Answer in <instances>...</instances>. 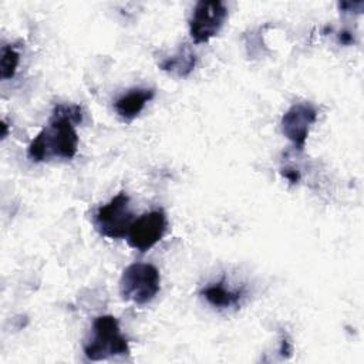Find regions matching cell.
Wrapping results in <instances>:
<instances>
[{
    "label": "cell",
    "instance_id": "cell-5",
    "mask_svg": "<svg viewBox=\"0 0 364 364\" xmlns=\"http://www.w3.org/2000/svg\"><path fill=\"white\" fill-rule=\"evenodd\" d=\"M228 9L220 0H200L195 4L189 18V33L195 44L208 43L222 28Z\"/></svg>",
    "mask_w": 364,
    "mask_h": 364
},
{
    "label": "cell",
    "instance_id": "cell-10",
    "mask_svg": "<svg viewBox=\"0 0 364 364\" xmlns=\"http://www.w3.org/2000/svg\"><path fill=\"white\" fill-rule=\"evenodd\" d=\"M200 294L215 307H219V309H228V307H232V306H237L245 294V290L243 289H236V290H232V289H228L223 282H219V283H215V284H210L208 287H205Z\"/></svg>",
    "mask_w": 364,
    "mask_h": 364
},
{
    "label": "cell",
    "instance_id": "cell-2",
    "mask_svg": "<svg viewBox=\"0 0 364 364\" xmlns=\"http://www.w3.org/2000/svg\"><path fill=\"white\" fill-rule=\"evenodd\" d=\"M84 354L91 361L129 354L128 340L122 336L114 316H100L94 320L91 337L84 344Z\"/></svg>",
    "mask_w": 364,
    "mask_h": 364
},
{
    "label": "cell",
    "instance_id": "cell-3",
    "mask_svg": "<svg viewBox=\"0 0 364 364\" xmlns=\"http://www.w3.org/2000/svg\"><path fill=\"white\" fill-rule=\"evenodd\" d=\"M161 289V276L151 263L135 262L127 266L119 279V293L127 301L146 304L158 294Z\"/></svg>",
    "mask_w": 364,
    "mask_h": 364
},
{
    "label": "cell",
    "instance_id": "cell-4",
    "mask_svg": "<svg viewBox=\"0 0 364 364\" xmlns=\"http://www.w3.org/2000/svg\"><path fill=\"white\" fill-rule=\"evenodd\" d=\"M134 222L129 196L127 192H119L108 203L98 208L92 223L97 232L108 239H124Z\"/></svg>",
    "mask_w": 364,
    "mask_h": 364
},
{
    "label": "cell",
    "instance_id": "cell-12",
    "mask_svg": "<svg viewBox=\"0 0 364 364\" xmlns=\"http://www.w3.org/2000/svg\"><path fill=\"white\" fill-rule=\"evenodd\" d=\"M282 173H283V176H284L290 183H297L299 179H300V173H299V171L294 169V168H283Z\"/></svg>",
    "mask_w": 364,
    "mask_h": 364
},
{
    "label": "cell",
    "instance_id": "cell-14",
    "mask_svg": "<svg viewBox=\"0 0 364 364\" xmlns=\"http://www.w3.org/2000/svg\"><path fill=\"white\" fill-rule=\"evenodd\" d=\"M1 128H3V132H1V136H3V138H4V136H6V135H7V125H6V122H4V121H3V122H1Z\"/></svg>",
    "mask_w": 364,
    "mask_h": 364
},
{
    "label": "cell",
    "instance_id": "cell-1",
    "mask_svg": "<svg viewBox=\"0 0 364 364\" xmlns=\"http://www.w3.org/2000/svg\"><path fill=\"white\" fill-rule=\"evenodd\" d=\"M82 121V109L75 104H57L48 124L33 138L27 156L33 162L48 161L53 156L71 159L77 154L78 134L75 124Z\"/></svg>",
    "mask_w": 364,
    "mask_h": 364
},
{
    "label": "cell",
    "instance_id": "cell-11",
    "mask_svg": "<svg viewBox=\"0 0 364 364\" xmlns=\"http://www.w3.org/2000/svg\"><path fill=\"white\" fill-rule=\"evenodd\" d=\"M18 61H20V54L16 50V47L11 44L4 46L1 50V61H0L3 80H9L16 74Z\"/></svg>",
    "mask_w": 364,
    "mask_h": 364
},
{
    "label": "cell",
    "instance_id": "cell-8",
    "mask_svg": "<svg viewBox=\"0 0 364 364\" xmlns=\"http://www.w3.org/2000/svg\"><path fill=\"white\" fill-rule=\"evenodd\" d=\"M154 95V88H132L115 100L114 109L124 121L129 122L139 115L145 104L151 101Z\"/></svg>",
    "mask_w": 364,
    "mask_h": 364
},
{
    "label": "cell",
    "instance_id": "cell-9",
    "mask_svg": "<svg viewBox=\"0 0 364 364\" xmlns=\"http://www.w3.org/2000/svg\"><path fill=\"white\" fill-rule=\"evenodd\" d=\"M196 64V54L193 53L192 47L186 43L181 44L175 54L164 58L159 63V68L175 75L179 78L188 77Z\"/></svg>",
    "mask_w": 364,
    "mask_h": 364
},
{
    "label": "cell",
    "instance_id": "cell-13",
    "mask_svg": "<svg viewBox=\"0 0 364 364\" xmlns=\"http://www.w3.org/2000/svg\"><path fill=\"white\" fill-rule=\"evenodd\" d=\"M340 41L343 43V44H350L351 41H353V37H351V34L350 33H346V31H343V33H340Z\"/></svg>",
    "mask_w": 364,
    "mask_h": 364
},
{
    "label": "cell",
    "instance_id": "cell-6",
    "mask_svg": "<svg viewBox=\"0 0 364 364\" xmlns=\"http://www.w3.org/2000/svg\"><path fill=\"white\" fill-rule=\"evenodd\" d=\"M166 215L162 209H155L134 219L127 233L128 245L144 253L152 249L166 232Z\"/></svg>",
    "mask_w": 364,
    "mask_h": 364
},
{
    "label": "cell",
    "instance_id": "cell-7",
    "mask_svg": "<svg viewBox=\"0 0 364 364\" xmlns=\"http://www.w3.org/2000/svg\"><path fill=\"white\" fill-rule=\"evenodd\" d=\"M316 119L317 109L313 104H293L282 117V132L294 145V148L303 151L310 127L316 122Z\"/></svg>",
    "mask_w": 364,
    "mask_h": 364
}]
</instances>
